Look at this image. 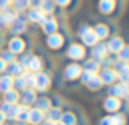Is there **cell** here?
<instances>
[{"label":"cell","instance_id":"6da1fadb","mask_svg":"<svg viewBox=\"0 0 129 125\" xmlns=\"http://www.w3.org/2000/svg\"><path fill=\"white\" fill-rule=\"evenodd\" d=\"M79 36L82 38V41H83L85 46H93L95 43L100 41V40L96 38V35H95L93 28H90V26H87V25H82L79 28Z\"/></svg>","mask_w":129,"mask_h":125},{"label":"cell","instance_id":"7a4b0ae2","mask_svg":"<svg viewBox=\"0 0 129 125\" xmlns=\"http://www.w3.org/2000/svg\"><path fill=\"white\" fill-rule=\"evenodd\" d=\"M51 86V76L47 73H43V71H38V73H35V84H33V87H35L36 91H46L47 87Z\"/></svg>","mask_w":129,"mask_h":125},{"label":"cell","instance_id":"3957f363","mask_svg":"<svg viewBox=\"0 0 129 125\" xmlns=\"http://www.w3.org/2000/svg\"><path fill=\"white\" fill-rule=\"evenodd\" d=\"M127 91H129V84H126V82H118L116 84V82H114V84L110 86L108 94L113 96V97H118V99H123V97H126Z\"/></svg>","mask_w":129,"mask_h":125},{"label":"cell","instance_id":"277c9868","mask_svg":"<svg viewBox=\"0 0 129 125\" xmlns=\"http://www.w3.org/2000/svg\"><path fill=\"white\" fill-rule=\"evenodd\" d=\"M91 56H93V59H96V61L101 63V59L108 56V46H106V43H103L101 40L98 43H95V45L91 46Z\"/></svg>","mask_w":129,"mask_h":125},{"label":"cell","instance_id":"5b68a950","mask_svg":"<svg viewBox=\"0 0 129 125\" xmlns=\"http://www.w3.org/2000/svg\"><path fill=\"white\" fill-rule=\"evenodd\" d=\"M100 76V79H101V82L103 84H108V86H111V84H114L118 81V73L113 69V67H103L101 69V73L98 74Z\"/></svg>","mask_w":129,"mask_h":125},{"label":"cell","instance_id":"8992f818","mask_svg":"<svg viewBox=\"0 0 129 125\" xmlns=\"http://www.w3.org/2000/svg\"><path fill=\"white\" fill-rule=\"evenodd\" d=\"M67 56H69L70 59H74V61L83 59L85 58V48H83L82 45H79V43H74V45H70L69 49H67Z\"/></svg>","mask_w":129,"mask_h":125},{"label":"cell","instance_id":"52a82bcc","mask_svg":"<svg viewBox=\"0 0 129 125\" xmlns=\"http://www.w3.org/2000/svg\"><path fill=\"white\" fill-rule=\"evenodd\" d=\"M10 33H13L15 36H18V35H21L23 31L26 30V23H25V18H23L21 15H16V18L13 20L12 23H10Z\"/></svg>","mask_w":129,"mask_h":125},{"label":"cell","instance_id":"ba28073f","mask_svg":"<svg viewBox=\"0 0 129 125\" xmlns=\"http://www.w3.org/2000/svg\"><path fill=\"white\" fill-rule=\"evenodd\" d=\"M20 100H21L23 105H33L36 100V89L35 87H26V89H23V92L20 94Z\"/></svg>","mask_w":129,"mask_h":125},{"label":"cell","instance_id":"9c48e42d","mask_svg":"<svg viewBox=\"0 0 129 125\" xmlns=\"http://www.w3.org/2000/svg\"><path fill=\"white\" fill-rule=\"evenodd\" d=\"M80 74H82V67L77 63L69 64V66H66V69H64V76L69 81H74V79H77V77H80Z\"/></svg>","mask_w":129,"mask_h":125},{"label":"cell","instance_id":"30bf717a","mask_svg":"<svg viewBox=\"0 0 129 125\" xmlns=\"http://www.w3.org/2000/svg\"><path fill=\"white\" fill-rule=\"evenodd\" d=\"M43 120H46V114H44L43 110L36 109V107L29 109V112H28V123H31V125H39Z\"/></svg>","mask_w":129,"mask_h":125},{"label":"cell","instance_id":"8fae6325","mask_svg":"<svg viewBox=\"0 0 129 125\" xmlns=\"http://www.w3.org/2000/svg\"><path fill=\"white\" fill-rule=\"evenodd\" d=\"M0 110L5 114L7 120H15V115L18 112V104H8V102H2Z\"/></svg>","mask_w":129,"mask_h":125},{"label":"cell","instance_id":"7c38bea8","mask_svg":"<svg viewBox=\"0 0 129 125\" xmlns=\"http://www.w3.org/2000/svg\"><path fill=\"white\" fill-rule=\"evenodd\" d=\"M121 107V102L118 97H113V96H108L106 99L103 100V109L106 110V112H116V110H119Z\"/></svg>","mask_w":129,"mask_h":125},{"label":"cell","instance_id":"4fadbf2b","mask_svg":"<svg viewBox=\"0 0 129 125\" xmlns=\"http://www.w3.org/2000/svg\"><path fill=\"white\" fill-rule=\"evenodd\" d=\"M62 43H64V36L62 35H59V33H51V35H47V38H46V45L49 46V48H52V49H57V48H60L62 46Z\"/></svg>","mask_w":129,"mask_h":125},{"label":"cell","instance_id":"5bb4252c","mask_svg":"<svg viewBox=\"0 0 129 125\" xmlns=\"http://www.w3.org/2000/svg\"><path fill=\"white\" fill-rule=\"evenodd\" d=\"M8 49L12 53H15V55H20V53L25 51V41H23L21 38H18V36H15V38H10L8 41Z\"/></svg>","mask_w":129,"mask_h":125},{"label":"cell","instance_id":"9a60e30c","mask_svg":"<svg viewBox=\"0 0 129 125\" xmlns=\"http://www.w3.org/2000/svg\"><path fill=\"white\" fill-rule=\"evenodd\" d=\"M114 71L118 73V79H119L121 82L129 84V64L127 63H123V61H121L116 66V69H114Z\"/></svg>","mask_w":129,"mask_h":125},{"label":"cell","instance_id":"2e32d148","mask_svg":"<svg viewBox=\"0 0 129 125\" xmlns=\"http://www.w3.org/2000/svg\"><path fill=\"white\" fill-rule=\"evenodd\" d=\"M46 16L47 15L41 12V8H35V7H31V8H29V12H28V20H29V22L39 23V25H41L44 20H46Z\"/></svg>","mask_w":129,"mask_h":125},{"label":"cell","instance_id":"e0dca14e","mask_svg":"<svg viewBox=\"0 0 129 125\" xmlns=\"http://www.w3.org/2000/svg\"><path fill=\"white\" fill-rule=\"evenodd\" d=\"M41 26H43V31L46 33V35H51V33H56L57 31V22L54 20L52 15H47L46 20L41 23Z\"/></svg>","mask_w":129,"mask_h":125},{"label":"cell","instance_id":"ac0fdd59","mask_svg":"<svg viewBox=\"0 0 129 125\" xmlns=\"http://www.w3.org/2000/svg\"><path fill=\"white\" fill-rule=\"evenodd\" d=\"M5 71H8V76L16 77V76H21V74L25 73V67H23V64H21V63L13 61V63H8V64H7Z\"/></svg>","mask_w":129,"mask_h":125},{"label":"cell","instance_id":"d6986e66","mask_svg":"<svg viewBox=\"0 0 129 125\" xmlns=\"http://www.w3.org/2000/svg\"><path fill=\"white\" fill-rule=\"evenodd\" d=\"M26 69L29 71V73H38V71L43 69V59L39 58V56H33L29 58L28 64H26Z\"/></svg>","mask_w":129,"mask_h":125},{"label":"cell","instance_id":"ffe728a7","mask_svg":"<svg viewBox=\"0 0 129 125\" xmlns=\"http://www.w3.org/2000/svg\"><path fill=\"white\" fill-rule=\"evenodd\" d=\"M106 46H108V53H118L124 46V41H123V38H119V36H113V38L108 41Z\"/></svg>","mask_w":129,"mask_h":125},{"label":"cell","instance_id":"44dd1931","mask_svg":"<svg viewBox=\"0 0 129 125\" xmlns=\"http://www.w3.org/2000/svg\"><path fill=\"white\" fill-rule=\"evenodd\" d=\"M3 102H8V104H18L20 102V91L16 89H8L7 92H3Z\"/></svg>","mask_w":129,"mask_h":125},{"label":"cell","instance_id":"7402d4cb","mask_svg":"<svg viewBox=\"0 0 129 125\" xmlns=\"http://www.w3.org/2000/svg\"><path fill=\"white\" fill-rule=\"evenodd\" d=\"M60 117H62V110L59 107H52L51 105L49 109L46 110V120H51V122H59Z\"/></svg>","mask_w":129,"mask_h":125},{"label":"cell","instance_id":"603a6c76","mask_svg":"<svg viewBox=\"0 0 129 125\" xmlns=\"http://www.w3.org/2000/svg\"><path fill=\"white\" fill-rule=\"evenodd\" d=\"M28 112H29V107L28 105H18V112L15 115V120L20 123H28Z\"/></svg>","mask_w":129,"mask_h":125},{"label":"cell","instance_id":"cb8c5ba5","mask_svg":"<svg viewBox=\"0 0 129 125\" xmlns=\"http://www.w3.org/2000/svg\"><path fill=\"white\" fill-rule=\"evenodd\" d=\"M93 31H95V35H96L98 40H105V38H108V35H110V28H108L105 23H98V25H95Z\"/></svg>","mask_w":129,"mask_h":125},{"label":"cell","instance_id":"d4e9b609","mask_svg":"<svg viewBox=\"0 0 129 125\" xmlns=\"http://www.w3.org/2000/svg\"><path fill=\"white\" fill-rule=\"evenodd\" d=\"M98 10L101 13H105V15L111 13L114 10V0H100L98 2Z\"/></svg>","mask_w":129,"mask_h":125},{"label":"cell","instance_id":"484cf974","mask_svg":"<svg viewBox=\"0 0 129 125\" xmlns=\"http://www.w3.org/2000/svg\"><path fill=\"white\" fill-rule=\"evenodd\" d=\"M85 86L88 87V89H91V91H98L101 86H103V82H101V79H100L98 74H91L90 79L85 82Z\"/></svg>","mask_w":129,"mask_h":125},{"label":"cell","instance_id":"4316f807","mask_svg":"<svg viewBox=\"0 0 129 125\" xmlns=\"http://www.w3.org/2000/svg\"><path fill=\"white\" fill-rule=\"evenodd\" d=\"M13 87V77L12 76H0V92H7L8 89H12Z\"/></svg>","mask_w":129,"mask_h":125},{"label":"cell","instance_id":"83f0119b","mask_svg":"<svg viewBox=\"0 0 129 125\" xmlns=\"http://www.w3.org/2000/svg\"><path fill=\"white\" fill-rule=\"evenodd\" d=\"M83 69L88 71V73H95L98 74V71L101 69V63L96 61V59H88V61L85 63V66H83Z\"/></svg>","mask_w":129,"mask_h":125},{"label":"cell","instance_id":"f1b7e54d","mask_svg":"<svg viewBox=\"0 0 129 125\" xmlns=\"http://www.w3.org/2000/svg\"><path fill=\"white\" fill-rule=\"evenodd\" d=\"M39 8H41V12L46 13V15H52L54 8H56V3H54V0H43Z\"/></svg>","mask_w":129,"mask_h":125},{"label":"cell","instance_id":"f546056e","mask_svg":"<svg viewBox=\"0 0 129 125\" xmlns=\"http://www.w3.org/2000/svg\"><path fill=\"white\" fill-rule=\"evenodd\" d=\"M35 107L39 110H43L44 114H46V110L51 107V99H47V97H39V99L35 100Z\"/></svg>","mask_w":129,"mask_h":125},{"label":"cell","instance_id":"4dcf8cb0","mask_svg":"<svg viewBox=\"0 0 129 125\" xmlns=\"http://www.w3.org/2000/svg\"><path fill=\"white\" fill-rule=\"evenodd\" d=\"M60 122L64 125H75L77 123V117H75V114H72V112H66V114H62V117H60Z\"/></svg>","mask_w":129,"mask_h":125},{"label":"cell","instance_id":"1f68e13d","mask_svg":"<svg viewBox=\"0 0 129 125\" xmlns=\"http://www.w3.org/2000/svg\"><path fill=\"white\" fill-rule=\"evenodd\" d=\"M12 3L16 12H23V10H26L29 7V0H12Z\"/></svg>","mask_w":129,"mask_h":125},{"label":"cell","instance_id":"d6a6232c","mask_svg":"<svg viewBox=\"0 0 129 125\" xmlns=\"http://www.w3.org/2000/svg\"><path fill=\"white\" fill-rule=\"evenodd\" d=\"M13 89H16V91L26 89V82H25V77H23V74H21V76L13 77Z\"/></svg>","mask_w":129,"mask_h":125},{"label":"cell","instance_id":"836d02e7","mask_svg":"<svg viewBox=\"0 0 129 125\" xmlns=\"http://www.w3.org/2000/svg\"><path fill=\"white\" fill-rule=\"evenodd\" d=\"M0 58H2L7 64L16 61V55H15V53H12L10 49H5V51H2V53H0Z\"/></svg>","mask_w":129,"mask_h":125},{"label":"cell","instance_id":"e575fe53","mask_svg":"<svg viewBox=\"0 0 129 125\" xmlns=\"http://www.w3.org/2000/svg\"><path fill=\"white\" fill-rule=\"evenodd\" d=\"M118 55V58H119V61H123V63H129V46L124 45L123 48L119 49V51L116 53Z\"/></svg>","mask_w":129,"mask_h":125},{"label":"cell","instance_id":"d590c367","mask_svg":"<svg viewBox=\"0 0 129 125\" xmlns=\"http://www.w3.org/2000/svg\"><path fill=\"white\" fill-rule=\"evenodd\" d=\"M3 18H5V23H7V26L10 25V23L13 22V20L16 18V12H13V10H3Z\"/></svg>","mask_w":129,"mask_h":125},{"label":"cell","instance_id":"8d00e7d4","mask_svg":"<svg viewBox=\"0 0 129 125\" xmlns=\"http://www.w3.org/2000/svg\"><path fill=\"white\" fill-rule=\"evenodd\" d=\"M113 123L114 125H126V117L123 114H114L113 112Z\"/></svg>","mask_w":129,"mask_h":125},{"label":"cell","instance_id":"74e56055","mask_svg":"<svg viewBox=\"0 0 129 125\" xmlns=\"http://www.w3.org/2000/svg\"><path fill=\"white\" fill-rule=\"evenodd\" d=\"M23 77H25L26 87H33V84H35V73H23Z\"/></svg>","mask_w":129,"mask_h":125},{"label":"cell","instance_id":"f35d334b","mask_svg":"<svg viewBox=\"0 0 129 125\" xmlns=\"http://www.w3.org/2000/svg\"><path fill=\"white\" fill-rule=\"evenodd\" d=\"M98 125H114L113 123V115H108V117H103V119L98 122Z\"/></svg>","mask_w":129,"mask_h":125},{"label":"cell","instance_id":"ab89813d","mask_svg":"<svg viewBox=\"0 0 129 125\" xmlns=\"http://www.w3.org/2000/svg\"><path fill=\"white\" fill-rule=\"evenodd\" d=\"M10 3H12V0H0V12L10 8Z\"/></svg>","mask_w":129,"mask_h":125},{"label":"cell","instance_id":"60d3db41","mask_svg":"<svg viewBox=\"0 0 129 125\" xmlns=\"http://www.w3.org/2000/svg\"><path fill=\"white\" fill-rule=\"evenodd\" d=\"M29 58H31V55H29V53H26V55H23L21 61H20V63L23 64V67H25V69H26V64H28V61H29Z\"/></svg>","mask_w":129,"mask_h":125},{"label":"cell","instance_id":"b9f144b4","mask_svg":"<svg viewBox=\"0 0 129 125\" xmlns=\"http://www.w3.org/2000/svg\"><path fill=\"white\" fill-rule=\"evenodd\" d=\"M43 0H29V7H35V8H39Z\"/></svg>","mask_w":129,"mask_h":125},{"label":"cell","instance_id":"7bdbcfd3","mask_svg":"<svg viewBox=\"0 0 129 125\" xmlns=\"http://www.w3.org/2000/svg\"><path fill=\"white\" fill-rule=\"evenodd\" d=\"M54 3H56V5H60V7H66V5L70 3V0H54Z\"/></svg>","mask_w":129,"mask_h":125},{"label":"cell","instance_id":"ee69618b","mask_svg":"<svg viewBox=\"0 0 129 125\" xmlns=\"http://www.w3.org/2000/svg\"><path fill=\"white\" fill-rule=\"evenodd\" d=\"M3 26H7V23L5 18H3V12H0V28H3Z\"/></svg>","mask_w":129,"mask_h":125},{"label":"cell","instance_id":"f6af8a7d","mask_svg":"<svg viewBox=\"0 0 129 125\" xmlns=\"http://www.w3.org/2000/svg\"><path fill=\"white\" fill-rule=\"evenodd\" d=\"M5 67H7V63L0 58V73H3V71H5Z\"/></svg>","mask_w":129,"mask_h":125},{"label":"cell","instance_id":"bcb514c9","mask_svg":"<svg viewBox=\"0 0 129 125\" xmlns=\"http://www.w3.org/2000/svg\"><path fill=\"white\" fill-rule=\"evenodd\" d=\"M39 125H54V122H51V120H43Z\"/></svg>","mask_w":129,"mask_h":125},{"label":"cell","instance_id":"7dc6e473","mask_svg":"<svg viewBox=\"0 0 129 125\" xmlns=\"http://www.w3.org/2000/svg\"><path fill=\"white\" fill-rule=\"evenodd\" d=\"M5 120H7V119H5V114H3L2 110H0V123H2V122H5Z\"/></svg>","mask_w":129,"mask_h":125},{"label":"cell","instance_id":"c3c4849f","mask_svg":"<svg viewBox=\"0 0 129 125\" xmlns=\"http://www.w3.org/2000/svg\"><path fill=\"white\" fill-rule=\"evenodd\" d=\"M54 125H64V123H62V122L59 120V122H54Z\"/></svg>","mask_w":129,"mask_h":125},{"label":"cell","instance_id":"681fc988","mask_svg":"<svg viewBox=\"0 0 129 125\" xmlns=\"http://www.w3.org/2000/svg\"><path fill=\"white\" fill-rule=\"evenodd\" d=\"M126 99H127V102H129V91H127V94H126Z\"/></svg>","mask_w":129,"mask_h":125},{"label":"cell","instance_id":"f907efd6","mask_svg":"<svg viewBox=\"0 0 129 125\" xmlns=\"http://www.w3.org/2000/svg\"><path fill=\"white\" fill-rule=\"evenodd\" d=\"M0 125H5V123H3V122H2V123H0Z\"/></svg>","mask_w":129,"mask_h":125}]
</instances>
